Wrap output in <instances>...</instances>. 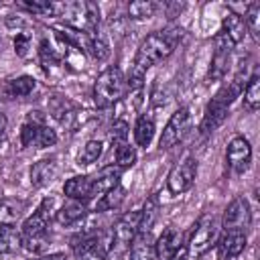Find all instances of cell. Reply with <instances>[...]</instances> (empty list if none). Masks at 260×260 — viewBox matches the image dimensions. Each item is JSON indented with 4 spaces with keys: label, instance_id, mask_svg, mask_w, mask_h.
Wrapping results in <instances>:
<instances>
[{
    "label": "cell",
    "instance_id": "obj_1",
    "mask_svg": "<svg viewBox=\"0 0 260 260\" xmlns=\"http://www.w3.org/2000/svg\"><path fill=\"white\" fill-rule=\"evenodd\" d=\"M181 30H156L150 32L138 47L136 57H134V69L128 81V89H140L142 87V79L146 69H150L152 65L160 63L162 59H167L179 39Z\"/></svg>",
    "mask_w": 260,
    "mask_h": 260
},
{
    "label": "cell",
    "instance_id": "obj_2",
    "mask_svg": "<svg viewBox=\"0 0 260 260\" xmlns=\"http://www.w3.org/2000/svg\"><path fill=\"white\" fill-rule=\"evenodd\" d=\"M250 77H252V75H250ZM250 77L246 75L244 69H240L238 75H236L228 85H223V87L211 98V102H209L207 108H205L203 120H201V132H203V134H209V132H213L215 128L221 126V122H223L225 116H228L230 106L236 102V98H240V93L244 91V83H246Z\"/></svg>",
    "mask_w": 260,
    "mask_h": 260
},
{
    "label": "cell",
    "instance_id": "obj_3",
    "mask_svg": "<svg viewBox=\"0 0 260 260\" xmlns=\"http://www.w3.org/2000/svg\"><path fill=\"white\" fill-rule=\"evenodd\" d=\"M128 89V79L118 67H108L102 71L93 83V104L98 108H110L124 98Z\"/></svg>",
    "mask_w": 260,
    "mask_h": 260
},
{
    "label": "cell",
    "instance_id": "obj_4",
    "mask_svg": "<svg viewBox=\"0 0 260 260\" xmlns=\"http://www.w3.org/2000/svg\"><path fill=\"white\" fill-rule=\"evenodd\" d=\"M49 221L51 217H47L43 211H35L30 217H26L20 225V242L28 252H43L49 246Z\"/></svg>",
    "mask_w": 260,
    "mask_h": 260
},
{
    "label": "cell",
    "instance_id": "obj_5",
    "mask_svg": "<svg viewBox=\"0 0 260 260\" xmlns=\"http://www.w3.org/2000/svg\"><path fill=\"white\" fill-rule=\"evenodd\" d=\"M193 124V118H191V110L189 108H179L167 122V126L162 128V134H160V140H158V146L160 150H167V148H173L177 142H181L185 138V134L189 132Z\"/></svg>",
    "mask_w": 260,
    "mask_h": 260
},
{
    "label": "cell",
    "instance_id": "obj_6",
    "mask_svg": "<svg viewBox=\"0 0 260 260\" xmlns=\"http://www.w3.org/2000/svg\"><path fill=\"white\" fill-rule=\"evenodd\" d=\"M138 232H140V211L124 213V215L114 223L110 250H116L118 254H122V252L130 246V242L134 240V236H136Z\"/></svg>",
    "mask_w": 260,
    "mask_h": 260
},
{
    "label": "cell",
    "instance_id": "obj_7",
    "mask_svg": "<svg viewBox=\"0 0 260 260\" xmlns=\"http://www.w3.org/2000/svg\"><path fill=\"white\" fill-rule=\"evenodd\" d=\"M197 177V160L195 158H185L179 165H175L169 175H167V189L171 195H181L185 191H189L195 183Z\"/></svg>",
    "mask_w": 260,
    "mask_h": 260
},
{
    "label": "cell",
    "instance_id": "obj_8",
    "mask_svg": "<svg viewBox=\"0 0 260 260\" xmlns=\"http://www.w3.org/2000/svg\"><path fill=\"white\" fill-rule=\"evenodd\" d=\"M252 223V211H250V203L244 195H238L230 201V205L223 211L221 217V228L223 230H236V232H248Z\"/></svg>",
    "mask_w": 260,
    "mask_h": 260
},
{
    "label": "cell",
    "instance_id": "obj_9",
    "mask_svg": "<svg viewBox=\"0 0 260 260\" xmlns=\"http://www.w3.org/2000/svg\"><path fill=\"white\" fill-rule=\"evenodd\" d=\"M215 234H217V225H215L213 215L211 213H203L195 221V225H193V234H191V240H189L187 250L193 252V254H203L213 244Z\"/></svg>",
    "mask_w": 260,
    "mask_h": 260
},
{
    "label": "cell",
    "instance_id": "obj_10",
    "mask_svg": "<svg viewBox=\"0 0 260 260\" xmlns=\"http://www.w3.org/2000/svg\"><path fill=\"white\" fill-rule=\"evenodd\" d=\"M232 43L225 39L223 32H219L215 37V51H213V57H211V65H209V71H207V81H219L225 71H228V65H230V55H232Z\"/></svg>",
    "mask_w": 260,
    "mask_h": 260
},
{
    "label": "cell",
    "instance_id": "obj_11",
    "mask_svg": "<svg viewBox=\"0 0 260 260\" xmlns=\"http://www.w3.org/2000/svg\"><path fill=\"white\" fill-rule=\"evenodd\" d=\"M225 160H228L230 169H234L236 173H244L252 160V146H250L248 138L234 136L225 148Z\"/></svg>",
    "mask_w": 260,
    "mask_h": 260
},
{
    "label": "cell",
    "instance_id": "obj_12",
    "mask_svg": "<svg viewBox=\"0 0 260 260\" xmlns=\"http://www.w3.org/2000/svg\"><path fill=\"white\" fill-rule=\"evenodd\" d=\"M120 177H122V169H118L116 165H108V167L100 169L91 177V199L102 197L110 189H114L116 185H120Z\"/></svg>",
    "mask_w": 260,
    "mask_h": 260
},
{
    "label": "cell",
    "instance_id": "obj_13",
    "mask_svg": "<svg viewBox=\"0 0 260 260\" xmlns=\"http://www.w3.org/2000/svg\"><path fill=\"white\" fill-rule=\"evenodd\" d=\"M246 248V234L244 232H236V230H223L219 242H217V252L221 258L230 260L236 258L244 252Z\"/></svg>",
    "mask_w": 260,
    "mask_h": 260
},
{
    "label": "cell",
    "instance_id": "obj_14",
    "mask_svg": "<svg viewBox=\"0 0 260 260\" xmlns=\"http://www.w3.org/2000/svg\"><path fill=\"white\" fill-rule=\"evenodd\" d=\"M181 246H183L181 244V232H177L175 228H167V230H162V234L154 242V258L156 260H169Z\"/></svg>",
    "mask_w": 260,
    "mask_h": 260
},
{
    "label": "cell",
    "instance_id": "obj_15",
    "mask_svg": "<svg viewBox=\"0 0 260 260\" xmlns=\"http://www.w3.org/2000/svg\"><path fill=\"white\" fill-rule=\"evenodd\" d=\"M57 175H59L57 158H43L30 167V183L35 187H47L57 179Z\"/></svg>",
    "mask_w": 260,
    "mask_h": 260
},
{
    "label": "cell",
    "instance_id": "obj_16",
    "mask_svg": "<svg viewBox=\"0 0 260 260\" xmlns=\"http://www.w3.org/2000/svg\"><path fill=\"white\" fill-rule=\"evenodd\" d=\"M63 193L67 195V199L87 203L91 199V177L75 175V177L67 179L65 185H63Z\"/></svg>",
    "mask_w": 260,
    "mask_h": 260
},
{
    "label": "cell",
    "instance_id": "obj_17",
    "mask_svg": "<svg viewBox=\"0 0 260 260\" xmlns=\"http://www.w3.org/2000/svg\"><path fill=\"white\" fill-rule=\"evenodd\" d=\"M221 26H223V30H221V32L225 35V39H228L232 45H240V43L246 39L248 28H246L244 18H242L238 12L228 10V12H225V16H223Z\"/></svg>",
    "mask_w": 260,
    "mask_h": 260
},
{
    "label": "cell",
    "instance_id": "obj_18",
    "mask_svg": "<svg viewBox=\"0 0 260 260\" xmlns=\"http://www.w3.org/2000/svg\"><path fill=\"white\" fill-rule=\"evenodd\" d=\"M128 248H130L128 260H156L154 258V242H152L150 232H138Z\"/></svg>",
    "mask_w": 260,
    "mask_h": 260
},
{
    "label": "cell",
    "instance_id": "obj_19",
    "mask_svg": "<svg viewBox=\"0 0 260 260\" xmlns=\"http://www.w3.org/2000/svg\"><path fill=\"white\" fill-rule=\"evenodd\" d=\"M47 120H45V114L39 112V110H32L26 114L24 122H22V128H20V144L26 148V146H32L35 140H37V132L41 126H45Z\"/></svg>",
    "mask_w": 260,
    "mask_h": 260
},
{
    "label": "cell",
    "instance_id": "obj_20",
    "mask_svg": "<svg viewBox=\"0 0 260 260\" xmlns=\"http://www.w3.org/2000/svg\"><path fill=\"white\" fill-rule=\"evenodd\" d=\"M85 203L83 201H73L69 199L67 203H63L57 211H55V219L61 223V225H73L77 221H81L85 217Z\"/></svg>",
    "mask_w": 260,
    "mask_h": 260
},
{
    "label": "cell",
    "instance_id": "obj_21",
    "mask_svg": "<svg viewBox=\"0 0 260 260\" xmlns=\"http://www.w3.org/2000/svg\"><path fill=\"white\" fill-rule=\"evenodd\" d=\"M35 79L30 75H18V77H12L8 79L4 85H2V91L6 98H24V95H30L32 89H35Z\"/></svg>",
    "mask_w": 260,
    "mask_h": 260
},
{
    "label": "cell",
    "instance_id": "obj_22",
    "mask_svg": "<svg viewBox=\"0 0 260 260\" xmlns=\"http://www.w3.org/2000/svg\"><path fill=\"white\" fill-rule=\"evenodd\" d=\"M154 130H156L154 128V118L150 114H142L134 124V140H136V144L146 148L150 144L152 136H154Z\"/></svg>",
    "mask_w": 260,
    "mask_h": 260
},
{
    "label": "cell",
    "instance_id": "obj_23",
    "mask_svg": "<svg viewBox=\"0 0 260 260\" xmlns=\"http://www.w3.org/2000/svg\"><path fill=\"white\" fill-rule=\"evenodd\" d=\"M20 230H16L12 223L0 225V254H10L20 248Z\"/></svg>",
    "mask_w": 260,
    "mask_h": 260
},
{
    "label": "cell",
    "instance_id": "obj_24",
    "mask_svg": "<svg viewBox=\"0 0 260 260\" xmlns=\"http://www.w3.org/2000/svg\"><path fill=\"white\" fill-rule=\"evenodd\" d=\"M126 199V189L122 185H116L114 189H110L106 195L100 197V201L95 203V211H110L120 207V203Z\"/></svg>",
    "mask_w": 260,
    "mask_h": 260
},
{
    "label": "cell",
    "instance_id": "obj_25",
    "mask_svg": "<svg viewBox=\"0 0 260 260\" xmlns=\"http://www.w3.org/2000/svg\"><path fill=\"white\" fill-rule=\"evenodd\" d=\"M156 217H158V197L152 195L146 199V203L140 209V232H150Z\"/></svg>",
    "mask_w": 260,
    "mask_h": 260
},
{
    "label": "cell",
    "instance_id": "obj_26",
    "mask_svg": "<svg viewBox=\"0 0 260 260\" xmlns=\"http://www.w3.org/2000/svg\"><path fill=\"white\" fill-rule=\"evenodd\" d=\"M89 53H91L98 61H102V59H106V57L110 55L108 39H106V35L102 32L100 26H98L93 32H89Z\"/></svg>",
    "mask_w": 260,
    "mask_h": 260
},
{
    "label": "cell",
    "instance_id": "obj_27",
    "mask_svg": "<svg viewBox=\"0 0 260 260\" xmlns=\"http://www.w3.org/2000/svg\"><path fill=\"white\" fill-rule=\"evenodd\" d=\"M244 106L250 112H256L260 108V77L252 75L248 79V85L244 87Z\"/></svg>",
    "mask_w": 260,
    "mask_h": 260
},
{
    "label": "cell",
    "instance_id": "obj_28",
    "mask_svg": "<svg viewBox=\"0 0 260 260\" xmlns=\"http://www.w3.org/2000/svg\"><path fill=\"white\" fill-rule=\"evenodd\" d=\"M158 10V4L152 0H134L128 4V16L130 18H150Z\"/></svg>",
    "mask_w": 260,
    "mask_h": 260
},
{
    "label": "cell",
    "instance_id": "obj_29",
    "mask_svg": "<svg viewBox=\"0 0 260 260\" xmlns=\"http://www.w3.org/2000/svg\"><path fill=\"white\" fill-rule=\"evenodd\" d=\"M102 150H104V144L100 140H87L85 146L81 148V152L77 154V165L87 167V165L95 162L102 156Z\"/></svg>",
    "mask_w": 260,
    "mask_h": 260
},
{
    "label": "cell",
    "instance_id": "obj_30",
    "mask_svg": "<svg viewBox=\"0 0 260 260\" xmlns=\"http://www.w3.org/2000/svg\"><path fill=\"white\" fill-rule=\"evenodd\" d=\"M244 22H246L248 32L254 37V41H258V39H260V32H258V30H260V4H258V2L248 4Z\"/></svg>",
    "mask_w": 260,
    "mask_h": 260
},
{
    "label": "cell",
    "instance_id": "obj_31",
    "mask_svg": "<svg viewBox=\"0 0 260 260\" xmlns=\"http://www.w3.org/2000/svg\"><path fill=\"white\" fill-rule=\"evenodd\" d=\"M134 162H136V150H134V146H130L128 142L116 146V167L118 169H122V171L124 169H130Z\"/></svg>",
    "mask_w": 260,
    "mask_h": 260
},
{
    "label": "cell",
    "instance_id": "obj_32",
    "mask_svg": "<svg viewBox=\"0 0 260 260\" xmlns=\"http://www.w3.org/2000/svg\"><path fill=\"white\" fill-rule=\"evenodd\" d=\"M55 142H57V132H55L49 124L41 126L39 132H37V140H35L37 148H49V146H53Z\"/></svg>",
    "mask_w": 260,
    "mask_h": 260
},
{
    "label": "cell",
    "instance_id": "obj_33",
    "mask_svg": "<svg viewBox=\"0 0 260 260\" xmlns=\"http://www.w3.org/2000/svg\"><path fill=\"white\" fill-rule=\"evenodd\" d=\"M110 140L114 142V146H120L128 140V124L124 120H116L110 128Z\"/></svg>",
    "mask_w": 260,
    "mask_h": 260
},
{
    "label": "cell",
    "instance_id": "obj_34",
    "mask_svg": "<svg viewBox=\"0 0 260 260\" xmlns=\"http://www.w3.org/2000/svg\"><path fill=\"white\" fill-rule=\"evenodd\" d=\"M28 49H30V35L24 32V30L16 32V37H14V51H16V55L24 57L28 53Z\"/></svg>",
    "mask_w": 260,
    "mask_h": 260
},
{
    "label": "cell",
    "instance_id": "obj_35",
    "mask_svg": "<svg viewBox=\"0 0 260 260\" xmlns=\"http://www.w3.org/2000/svg\"><path fill=\"white\" fill-rule=\"evenodd\" d=\"M18 215H20V211H16L14 207H10L8 203H0V225L12 223Z\"/></svg>",
    "mask_w": 260,
    "mask_h": 260
},
{
    "label": "cell",
    "instance_id": "obj_36",
    "mask_svg": "<svg viewBox=\"0 0 260 260\" xmlns=\"http://www.w3.org/2000/svg\"><path fill=\"white\" fill-rule=\"evenodd\" d=\"M169 260H189V250H187V246H181Z\"/></svg>",
    "mask_w": 260,
    "mask_h": 260
},
{
    "label": "cell",
    "instance_id": "obj_37",
    "mask_svg": "<svg viewBox=\"0 0 260 260\" xmlns=\"http://www.w3.org/2000/svg\"><path fill=\"white\" fill-rule=\"evenodd\" d=\"M35 260H67V256L63 252H55V254H47V256H41V258H35Z\"/></svg>",
    "mask_w": 260,
    "mask_h": 260
},
{
    "label": "cell",
    "instance_id": "obj_38",
    "mask_svg": "<svg viewBox=\"0 0 260 260\" xmlns=\"http://www.w3.org/2000/svg\"><path fill=\"white\" fill-rule=\"evenodd\" d=\"M6 126H8V120H6V116L0 112V144L4 142V134H6Z\"/></svg>",
    "mask_w": 260,
    "mask_h": 260
}]
</instances>
